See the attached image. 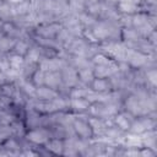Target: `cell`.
Returning <instances> with one entry per match:
<instances>
[{"label":"cell","mask_w":157,"mask_h":157,"mask_svg":"<svg viewBox=\"0 0 157 157\" xmlns=\"http://www.w3.org/2000/svg\"><path fill=\"white\" fill-rule=\"evenodd\" d=\"M94 87H97L96 90L103 91V90L107 88V82L104 80H97V81H94Z\"/></svg>","instance_id":"4"},{"label":"cell","mask_w":157,"mask_h":157,"mask_svg":"<svg viewBox=\"0 0 157 157\" xmlns=\"http://www.w3.org/2000/svg\"><path fill=\"white\" fill-rule=\"evenodd\" d=\"M117 124L121 128V129H129V123L124 117H117Z\"/></svg>","instance_id":"3"},{"label":"cell","mask_w":157,"mask_h":157,"mask_svg":"<svg viewBox=\"0 0 157 157\" xmlns=\"http://www.w3.org/2000/svg\"><path fill=\"white\" fill-rule=\"evenodd\" d=\"M75 126H76V131L78 135H81V136H90L91 135L88 124H86L83 121H76Z\"/></svg>","instance_id":"2"},{"label":"cell","mask_w":157,"mask_h":157,"mask_svg":"<svg viewBox=\"0 0 157 157\" xmlns=\"http://www.w3.org/2000/svg\"><path fill=\"white\" fill-rule=\"evenodd\" d=\"M28 139L33 142L39 144V142H43L47 140V134L43 130H34V131L28 134Z\"/></svg>","instance_id":"1"}]
</instances>
